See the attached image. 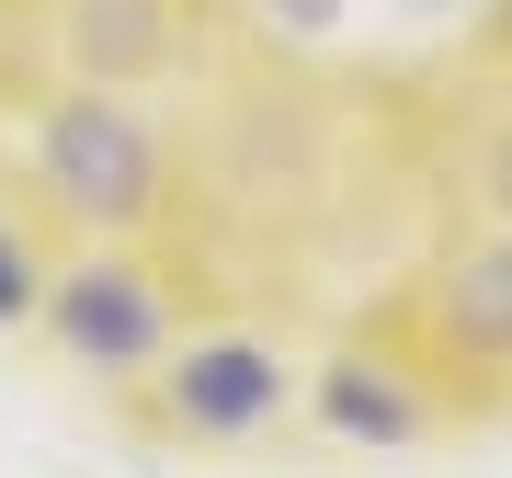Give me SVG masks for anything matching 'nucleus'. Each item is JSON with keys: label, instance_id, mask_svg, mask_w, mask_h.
Instances as JSON below:
<instances>
[{"label": "nucleus", "instance_id": "f257e3e1", "mask_svg": "<svg viewBox=\"0 0 512 478\" xmlns=\"http://www.w3.org/2000/svg\"><path fill=\"white\" fill-rule=\"evenodd\" d=\"M0 331L171 467L512 433V0H0Z\"/></svg>", "mask_w": 512, "mask_h": 478}]
</instances>
